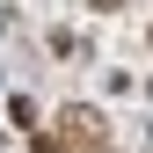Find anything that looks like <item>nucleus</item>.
I'll return each mask as SVG.
<instances>
[{
  "label": "nucleus",
  "instance_id": "obj_1",
  "mask_svg": "<svg viewBox=\"0 0 153 153\" xmlns=\"http://www.w3.org/2000/svg\"><path fill=\"white\" fill-rule=\"evenodd\" d=\"M59 139H66V153H109V131H102L95 109H66V117H59Z\"/></svg>",
  "mask_w": 153,
  "mask_h": 153
}]
</instances>
